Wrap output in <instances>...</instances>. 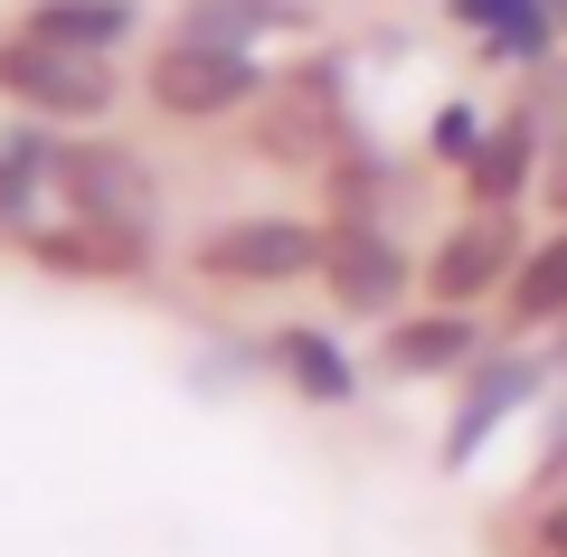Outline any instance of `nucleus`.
<instances>
[{
	"instance_id": "13",
	"label": "nucleus",
	"mask_w": 567,
	"mask_h": 557,
	"mask_svg": "<svg viewBox=\"0 0 567 557\" xmlns=\"http://www.w3.org/2000/svg\"><path fill=\"white\" fill-rule=\"evenodd\" d=\"M275 20H293V0H189V10H181V39L246 48V29H275Z\"/></svg>"
},
{
	"instance_id": "7",
	"label": "nucleus",
	"mask_w": 567,
	"mask_h": 557,
	"mask_svg": "<svg viewBox=\"0 0 567 557\" xmlns=\"http://www.w3.org/2000/svg\"><path fill=\"white\" fill-rule=\"evenodd\" d=\"M256 142L275 161H322L331 142H341V114H331V85L322 76H293L275 95V123H256Z\"/></svg>"
},
{
	"instance_id": "2",
	"label": "nucleus",
	"mask_w": 567,
	"mask_h": 557,
	"mask_svg": "<svg viewBox=\"0 0 567 557\" xmlns=\"http://www.w3.org/2000/svg\"><path fill=\"white\" fill-rule=\"evenodd\" d=\"M58 189L76 199L85 227H104V237H123V246H142L152 218H162V189H152V171H142L123 142H76V152L58 161Z\"/></svg>"
},
{
	"instance_id": "6",
	"label": "nucleus",
	"mask_w": 567,
	"mask_h": 557,
	"mask_svg": "<svg viewBox=\"0 0 567 557\" xmlns=\"http://www.w3.org/2000/svg\"><path fill=\"white\" fill-rule=\"evenodd\" d=\"M502 265H511L502 218H473V227H454V237L435 246V265H425V293L445 302V312H464V302H483L492 283H502Z\"/></svg>"
},
{
	"instance_id": "8",
	"label": "nucleus",
	"mask_w": 567,
	"mask_h": 557,
	"mask_svg": "<svg viewBox=\"0 0 567 557\" xmlns=\"http://www.w3.org/2000/svg\"><path fill=\"white\" fill-rule=\"evenodd\" d=\"M464 350H473V321H464V312L398 321V331H388V369H398V379H435V369H464Z\"/></svg>"
},
{
	"instance_id": "16",
	"label": "nucleus",
	"mask_w": 567,
	"mask_h": 557,
	"mask_svg": "<svg viewBox=\"0 0 567 557\" xmlns=\"http://www.w3.org/2000/svg\"><path fill=\"white\" fill-rule=\"evenodd\" d=\"M58 161H66V152H48V142H29V133H20V142H10V152H0V227L20 218V208H29V199H39V179H48V171H58Z\"/></svg>"
},
{
	"instance_id": "5",
	"label": "nucleus",
	"mask_w": 567,
	"mask_h": 557,
	"mask_svg": "<svg viewBox=\"0 0 567 557\" xmlns=\"http://www.w3.org/2000/svg\"><path fill=\"white\" fill-rule=\"evenodd\" d=\"M322 283L341 293V312L388 321V312L406 302V256L379 237V227H331V246H322Z\"/></svg>"
},
{
	"instance_id": "11",
	"label": "nucleus",
	"mask_w": 567,
	"mask_h": 557,
	"mask_svg": "<svg viewBox=\"0 0 567 557\" xmlns=\"http://www.w3.org/2000/svg\"><path fill=\"white\" fill-rule=\"evenodd\" d=\"M275 369L303 388L312 406H341V398H350V359L331 350L322 331H284V340H275Z\"/></svg>"
},
{
	"instance_id": "18",
	"label": "nucleus",
	"mask_w": 567,
	"mask_h": 557,
	"mask_svg": "<svg viewBox=\"0 0 567 557\" xmlns=\"http://www.w3.org/2000/svg\"><path fill=\"white\" fill-rule=\"evenodd\" d=\"M539 189H548V208H558V218H567V133L548 142V161H539Z\"/></svg>"
},
{
	"instance_id": "17",
	"label": "nucleus",
	"mask_w": 567,
	"mask_h": 557,
	"mask_svg": "<svg viewBox=\"0 0 567 557\" xmlns=\"http://www.w3.org/2000/svg\"><path fill=\"white\" fill-rule=\"evenodd\" d=\"M435 152L473 161V152H483V114H473V104H445V123H435Z\"/></svg>"
},
{
	"instance_id": "10",
	"label": "nucleus",
	"mask_w": 567,
	"mask_h": 557,
	"mask_svg": "<svg viewBox=\"0 0 567 557\" xmlns=\"http://www.w3.org/2000/svg\"><path fill=\"white\" fill-rule=\"evenodd\" d=\"M520 398H529V369H520V359L483 369V379H473V398H464V416H454V435H445V463H464L473 444H483V425H502Z\"/></svg>"
},
{
	"instance_id": "4",
	"label": "nucleus",
	"mask_w": 567,
	"mask_h": 557,
	"mask_svg": "<svg viewBox=\"0 0 567 557\" xmlns=\"http://www.w3.org/2000/svg\"><path fill=\"white\" fill-rule=\"evenodd\" d=\"M322 265V237L293 218H227L218 237H199V275L208 283H293Z\"/></svg>"
},
{
	"instance_id": "20",
	"label": "nucleus",
	"mask_w": 567,
	"mask_h": 557,
	"mask_svg": "<svg viewBox=\"0 0 567 557\" xmlns=\"http://www.w3.org/2000/svg\"><path fill=\"white\" fill-rule=\"evenodd\" d=\"M548 548H558V557H567V510H548Z\"/></svg>"
},
{
	"instance_id": "15",
	"label": "nucleus",
	"mask_w": 567,
	"mask_h": 557,
	"mask_svg": "<svg viewBox=\"0 0 567 557\" xmlns=\"http://www.w3.org/2000/svg\"><path fill=\"white\" fill-rule=\"evenodd\" d=\"M529 133H539V123H529V114H511L502 133H492L483 152H473V199H511V189H520V171H529Z\"/></svg>"
},
{
	"instance_id": "9",
	"label": "nucleus",
	"mask_w": 567,
	"mask_h": 557,
	"mask_svg": "<svg viewBox=\"0 0 567 557\" xmlns=\"http://www.w3.org/2000/svg\"><path fill=\"white\" fill-rule=\"evenodd\" d=\"M20 29H39V39H58V48H114L123 29H133V0H39Z\"/></svg>"
},
{
	"instance_id": "12",
	"label": "nucleus",
	"mask_w": 567,
	"mask_h": 557,
	"mask_svg": "<svg viewBox=\"0 0 567 557\" xmlns=\"http://www.w3.org/2000/svg\"><path fill=\"white\" fill-rule=\"evenodd\" d=\"M454 10H464L473 29H492V48H502V58H539L548 48V0H454Z\"/></svg>"
},
{
	"instance_id": "3",
	"label": "nucleus",
	"mask_w": 567,
	"mask_h": 557,
	"mask_svg": "<svg viewBox=\"0 0 567 557\" xmlns=\"http://www.w3.org/2000/svg\"><path fill=\"white\" fill-rule=\"evenodd\" d=\"M256 95V58L246 48H218V39H171L152 58V104L171 123H208V114H237Z\"/></svg>"
},
{
	"instance_id": "1",
	"label": "nucleus",
	"mask_w": 567,
	"mask_h": 557,
	"mask_svg": "<svg viewBox=\"0 0 567 557\" xmlns=\"http://www.w3.org/2000/svg\"><path fill=\"white\" fill-rule=\"evenodd\" d=\"M0 95L39 104V114H58V123H95L104 104H114V66H104L95 48H58V39H39V29H20V39L0 48Z\"/></svg>"
},
{
	"instance_id": "14",
	"label": "nucleus",
	"mask_w": 567,
	"mask_h": 557,
	"mask_svg": "<svg viewBox=\"0 0 567 557\" xmlns=\"http://www.w3.org/2000/svg\"><path fill=\"white\" fill-rule=\"evenodd\" d=\"M511 312H520V321H567V227L520 265V283H511Z\"/></svg>"
},
{
	"instance_id": "21",
	"label": "nucleus",
	"mask_w": 567,
	"mask_h": 557,
	"mask_svg": "<svg viewBox=\"0 0 567 557\" xmlns=\"http://www.w3.org/2000/svg\"><path fill=\"white\" fill-rule=\"evenodd\" d=\"M548 20H558V29H567V0H548Z\"/></svg>"
},
{
	"instance_id": "19",
	"label": "nucleus",
	"mask_w": 567,
	"mask_h": 557,
	"mask_svg": "<svg viewBox=\"0 0 567 557\" xmlns=\"http://www.w3.org/2000/svg\"><path fill=\"white\" fill-rule=\"evenodd\" d=\"M567 473V416H558V435H548V454H539V482H558Z\"/></svg>"
}]
</instances>
